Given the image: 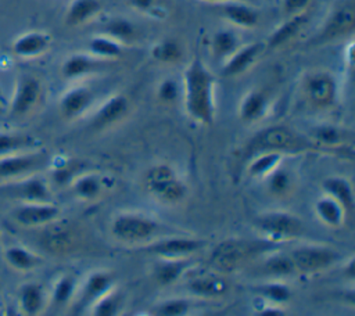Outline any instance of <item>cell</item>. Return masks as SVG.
<instances>
[{
    "mask_svg": "<svg viewBox=\"0 0 355 316\" xmlns=\"http://www.w3.org/2000/svg\"><path fill=\"white\" fill-rule=\"evenodd\" d=\"M184 103L196 121L212 123L214 76L200 58H194L184 72Z\"/></svg>",
    "mask_w": 355,
    "mask_h": 316,
    "instance_id": "obj_1",
    "label": "cell"
},
{
    "mask_svg": "<svg viewBox=\"0 0 355 316\" xmlns=\"http://www.w3.org/2000/svg\"><path fill=\"white\" fill-rule=\"evenodd\" d=\"M148 190L159 200L175 202L184 197L186 187L168 165H157L147 172Z\"/></svg>",
    "mask_w": 355,
    "mask_h": 316,
    "instance_id": "obj_2",
    "label": "cell"
},
{
    "mask_svg": "<svg viewBox=\"0 0 355 316\" xmlns=\"http://www.w3.org/2000/svg\"><path fill=\"white\" fill-rule=\"evenodd\" d=\"M47 161L43 151L28 150L0 157V179L12 180L28 176L42 168Z\"/></svg>",
    "mask_w": 355,
    "mask_h": 316,
    "instance_id": "obj_3",
    "label": "cell"
},
{
    "mask_svg": "<svg viewBox=\"0 0 355 316\" xmlns=\"http://www.w3.org/2000/svg\"><path fill=\"white\" fill-rule=\"evenodd\" d=\"M42 96V85L32 75H21L15 80V87L10 100L11 116L19 118L29 114Z\"/></svg>",
    "mask_w": 355,
    "mask_h": 316,
    "instance_id": "obj_4",
    "label": "cell"
},
{
    "mask_svg": "<svg viewBox=\"0 0 355 316\" xmlns=\"http://www.w3.org/2000/svg\"><path fill=\"white\" fill-rule=\"evenodd\" d=\"M157 230V223L140 215H121L112 222V234L122 241H143Z\"/></svg>",
    "mask_w": 355,
    "mask_h": 316,
    "instance_id": "obj_5",
    "label": "cell"
},
{
    "mask_svg": "<svg viewBox=\"0 0 355 316\" xmlns=\"http://www.w3.org/2000/svg\"><path fill=\"white\" fill-rule=\"evenodd\" d=\"M337 259V252L327 247L305 245L293 251L291 261L294 267L301 272L312 273L330 266Z\"/></svg>",
    "mask_w": 355,
    "mask_h": 316,
    "instance_id": "obj_6",
    "label": "cell"
},
{
    "mask_svg": "<svg viewBox=\"0 0 355 316\" xmlns=\"http://www.w3.org/2000/svg\"><path fill=\"white\" fill-rule=\"evenodd\" d=\"M298 146L294 134L284 128H269L259 132L248 144L250 154H261L265 151L293 150Z\"/></svg>",
    "mask_w": 355,
    "mask_h": 316,
    "instance_id": "obj_7",
    "label": "cell"
},
{
    "mask_svg": "<svg viewBox=\"0 0 355 316\" xmlns=\"http://www.w3.org/2000/svg\"><path fill=\"white\" fill-rule=\"evenodd\" d=\"M355 24V7L351 0L337 4L329 14L322 32L319 35L320 40H331L343 36L354 29Z\"/></svg>",
    "mask_w": 355,
    "mask_h": 316,
    "instance_id": "obj_8",
    "label": "cell"
},
{
    "mask_svg": "<svg viewBox=\"0 0 355 316\" xmlns=\"http://www.w3.org/2000/svg\"><path fill=\"white\" fill-rule=\"evenodd\" d=\"M304 91L311 104L320 108L329 107L336 100V80L327 72H313L306 76Z\"/></svg>",
    "mask_w": 355,
    "mask_h": 316,
    "instance_id": "obj_9",
    "label": "cell"
},
{
    "mask_svg": "<svg viewBox=\"0 0 355 316\" xmlns=\"http://www.w3.org/2000/svg\"><path fill=\"white\" fill-rule=\"evenodd\" d=\"M6 193L24 202H49L50 188L46 180L36 175H28L21 177L12 184H6Z\"/></svg>",
    "mask_w": 355,
    "mask_h": 316,
    "instance_id": "obj_10",
    "label": "cell"
},
{
    "mask_svg": "<svg viewBox=\"0 0 355 316\" xmlns=\"http://www.w3.org/2000/svg\"><path fill=\"white\" fill-rule=\"evenodd\" d=\"M60 215L57 205L50 202H24L14 212V220L24 227H36L55 220Z\"/></svg>",
    "mask_w": 355,
    "mask_h": 316,
    "instance_id": "obj_11",
    "label": "cell"
},
{
    "mask_svg": "<svg viewBox=\"0 0 355 316\" xmlns=\"http://www.w3.org/2000/svg\"><path fill=\"white\" fill-rule=\"evenodd\" d=\"M257 226L273 238L293 237L301 231V222L295 216L283 212H272L259 216Z\"/></svg>",
    "mask_w": 355,
    "mask_h": 316,
    "instance_id": "obj_12",
    "label": "cell"
},
{
    "mask_svg": "<svg viewBox=\"0 0 355 316\" xmlns=\"http://www.w3.org/2000/svg\"><path fill=\"white\" fill-rule=\"evenodd\" d=\"M51 37L49 33L42 30H29L14 39L11 50L17 57L35 58L47 51L50 47Z\"/></svg>",
    "mask_w": 355,
    "mask_h": 316,
    "instance_id": "obj_13",
    "label": "cell"
},
{
    "mask_svg": "<svg viewBox=\"0 0 355 316\" xmlns=\"http://www.w3.org/2000/svg\"><path fill=\"white\" fill-rule=\"evenodd\" d=\"M18 308L28 316L39 315L46 306V291L37 283H25L18 290Z\"/></svg>",
    "mask_w": 355,
    "mask_h": 316,
    "instance_id": "obj_14",
    "label": "cell"
},
{
    "mask_svg": "<svg viewBox=\"0 0 355 316\" xmlns=\"http://www.w3.org/2000/svg\"><path fill=\"white\" fill-rule=\"evenodd\" d=\"M93 101V93L90 89L76 86L69 89L60 98V109L65 118L79 116Z\"/></svg>",
    "mask_w": 355,
    "mask_h": 316,
    "instance_id": "obj_15",
    "label": "cell"
},
{
    "mask_svg": "<svg viewBox=\"0 0 355 316\" xmlns=\"http://www.w3.org/2000/svg\"><path fill=\"white\" fill-rule=\"evenodd\" d=\"M201 245H202V241L196 238L172 237V238H166L153 244L150 247V251L165 258H176L186 254H191L198 248H201Z\"/></svg>",
    "mask_w": 355,
    "mask_h": 316,
    "instance_id": "obj_16",
    "label": "cell"
},
{
    "mask_svg": "<svg viewBox=\"0 0 355 316\" xmlns=\"http://www.w3.org/2000/svg\"><path fill=\"white\" fill-rule=\"evenodd\" d=\"M259 53H261L259 43H251L241 49H237L233 54L229 55V60L222 69V73L225 76H236L243 73L254 64Z\"/></svg>",
    "mask_w": 355,
    "mask_h": 316,
    "instance_id": "obj_17",
    "label": "cell"
},
{
    "mask_svg": "<svg viewBox=\"0 0 355 316\" xmlns=\"http://www.w3.org/2000/svg\"><path fill=\"white\" fill-rule=\"evenodd\" d=\"M308 21V14L305 11L293 14L287 21H284L280 26H277L272 35L269 36L268 46L270 49H277L287 42H290L306 24Z\"/></svg>",
    "mask_w": 355,
    "mask_h": 316,
    "instance_id": "obj_18",
    "label": "cell"
},
{
    "mask_svg": "<svg viewBox=\"0 0 355 316\" xmlns=\"http://www.w3.org/2000/svg\"><path fill=\"white\" fill-rule=\"evenodd\" d=\"M128 107H129V103L125 96L116 94L110 97L94 115L93 125L96 128H104L107 125H111L119 121L126 114Z\"/></svg>",
    "mask_w": 355,
    "mask_h": 316,
    "instance_id": "obj_19",
    "label": "cell"
},
{
    "mask_svg": "<svg viewBox=\"0 0 355 316\" xmlns=\"http://www.w3.org/2000/svg\"><path fill=\"white\" fill-rule=\"evenodd\" d=\"M245 252L247 249L243 244L234 240H229L216 247L212 255V262L222 270H232L240 263Z\"/></svg>",
    "mask_w": 355,
    "mask_h": 316,
    "instance_id": "obj_20",
    "label": "cell"
},
{
    "mask_svg": "<svg viewBox=\"0 0 355 316\" xmlns=\"http://www.w3.org/2000/svg\"><path fill=\"white\" fill-rule=\"evenodd\" d=\"M4 261L10 267L19 272H28L42 263V258L22 245H10L4 249Z\"/></svg>",
    "mask_w": 355,
    "mask_h": 316,
    "instance_id": "obj_21",
    "label": "cell"
},
{
    "mask_svg": "<svg viewBox=\"0 0 355 316\" xmlns=\"http://www.w3.org/2000/svg\"><path fill=\"white\" fill-rule=\"evenodd\" d=\"M222 12L226 19L233 22L234 25L243 28H252L258 24V12L252 7L237 3L234 0L226 1L222 7Z\"/></svg>",
    "mask_w": 355,
    "mask_h": 316,
    "instance_id": "obj_22",
    "label": "cell"
},
{
    "mask_svg": "<svg viewBox=\"0 0 355 316\" xmlns=\"http://www.w3.org/2000/svg\"><path fill=\"white\" fill-rule=\"evenodd\" d=\"M101 10L98 0H72L65 12V24L71 26L82 25Z\"/></svg>",
    "mask_w": 355,
    "mask_h": 316,
    "instance_id": "obj_23",
    "label": "cell"
},
{
    "mask_svg": "<svg viewBox=\"0 0 355 316\" xmlns=\"http://www.w3.org/2000/svg\"><path fill=\"white\" fill-rule=\"evenodd\" d=\"M323 188L329 194V197L336 200L344 208V211L354 209L355 200H354L352 187L345 179L329 177L323 182Z\"/></svg>",
    "mask_w": 355,
    "mask_h": 316,
    "instance_id": "obj_24",
    "label": "cell"
},
{
    "mask_svg": "<svg viewBox=\"0 0 355 316\" xmlns=\"http://www.w3.org/2000/svg\"><path fill=\"white\" fill-rule=\"evenodd\" d=\"M36 140L24 133L0 132V157L35 150Z\"/></svg>",
    "mask_w": 355,
    "mask_h": 316,
    "instance_id": "obj_25",
    "label": "cell"
},
{
    "mask_svg": "<svg viewBox=\"0 0 355 316\" xmlns=\"http://www.w3.org/2000/svg\"><path fill=\"white\" fill-rule=\"evenodd\" d=\"M96 62L86 54H72L61 65V73L65 79H76L93 72Z\"/></svg>",
    "mask_w": 355,
    "mask_h": 316,
    "instance_id": "obj_26",
    "label": "cell"
},
{
    "mask_svg": "<svg viewBox=\"0 0 355 316\" xmlns=\"http://www.w3.org/2000/svg\"><path fill=\"white\" fill-rule=\"evenodd\" d=\"M111 277L105 273H93L85 287H83V292H82V301L85 304L90 302V301H94V299H98L100 297H103L104 294H107V291L110 290L111 287Z\"/></svg>",
    "mask_w": 355,
    "mask_h": 316,
    "instance_id": "obj_27",
    "label": "cell"
},
{
    "mask_svg": "<svg viewBox=\"0 0 355 316\" xmlns=\"http://www.w3.org/2000/svg\"><path fill=\"white\" fill-rule=\"evenodd\" d=\"M266 97L261 91H250L241 101L240 115L244 121H254L259 118L266 109Z\"/></svg>",
    "mask_w": 355,
    "mask_h": 316,
    "instance_id": "obj_28",
    "label": "cell"
},
{
    "mask_svg": "<svg viewBox=\"0 0 355 316\" xmlns=\"http://www.w3.org/2000/svg\"><path fill=\"white\" fill-rule=\"evenodd\" d=\"M316 213L324 223L330 226H338L344 218V208L331 197L322 198L316 202Z\"/></svg>",
    "mask_w": 355,
    "mask_h": 316,
    "instance_id": "obj_29",
    "label": "cell"
},
{
    "mask_svg": "<svg viewBox=\"0 0 355 316\" xmlns=\"http://www.w3.org/2000/svg\"><path fill=\"white\" fill-rule=\"evenodd\" d=\"M89 50L93 55L101 58H115L122 53L119 42L110 36H96L89 42Z\"/></svg>",
    "mask_w": 355,
    "mask_h": 316,
    "instance_id": "obj_30",
    "label": "cell"
},
{
    "mask_svg": "<svg viewBox=\"0 0 355 316\" xmlns=\"http://www.w3.org/2000/svg\"><path fill=\"white\" fill-rule=\"evenodd\" d=\"M105 33L116 42H129L136 35L135 25L126 18H112L104 26Z\"/></svg>",
    "mask_w": 355,
    "mask_h": 316,
    "instance_id": "obj_31",
    "label": "cell"
},
{
    "mask_svg": "<svg viewBox=\"0 0 355 316\" xmlns=\"http://www.w3.org/2000/svg\"><path fill=\"white\" fill-rule=\"evenodd\" d=\"M237 44H239L237 36L230 30L216 32L211 42L212 53L219 58L229 57L230 54H233L237 50Z\"/></svg>",
    "mask_w": 355,
    "mask_h": 316,
    "instance_id": "obj_32",
    "label": "cell"
},
{
    "mask_svg": "<svg viewBox=\"0 0 355 316\" xmlns=\"http://www.w3.org/2000/svg\"><path fill=\"white\" fill-rule=\"evenodd\" d=\"M189 288L196 295H204V297H218L225 292L226 284L215 277H200L194 279Z\"/></svg>",
    "mask_w": 355,
    "mask_h": 316,
    "instance_id": "obj_33",
    "label": "cell"
},
{
    "mask_svg": "<svg viewBox=\"0 0 355 316\" xmlns=\"http://www.w3.org/2000/svg\"><path fill=\"white\" fill-rule=\"evenodd\" d=\"M187 266L186 261H165L155 269V279L159 284L168 286L179 279L183 273L184 267Z\"/></svg>",
    "mask_w": 355,
    "mask_h": 316,
    "instance_id": "obj_34",
    "label": "cell"
},
{
    "mask_svg": "<svg viewBox=\"0 0 355 316\" xmlns=\"http://www.w3.org/2000/svg\"><path fill=\"white\" fill-rule=\"evenodd\" d=\"M75 286H76L75 279L72 276H68V274L61 276L53 287V292H51L53 304L57 306L67 305L75 292Z\"/></svg>",
    "mask_w": 355,
    "mask_h": 316,
    "instance_id": "obj_35",
    "label": "cell"
},
{
    "mask_svg": "<svg viewBox=\"0 0 355 316\" xmlns=\"http://www.w3.org/2000/svg\"><path fill=\"white\" fill-rule=\"evenodd\" d=\"M151 55L159 62L171 64L182 57V49L175 40H162L153 47Z\"/></svg>",
    "mask_w": 355,
    "mask_h": 316,
    "instance_id": "obj_36",
    "label": "cell"
},
{
    "mask_svg": "<svg viewBox=\"0 0 355 316\" xmlns=\"http://www.w3.org/2000/svg\"><path fill=\"white\" fill-rule=\"evenodd\" d=\"M73 191L78 197L85 198V200H92L98 195L101 190V182L97 176L94 175H85L76 179L73 183Z\"/></svg>",
    "mask_w": 355,
    "mask_h": 316,
    "instance_id": "obj_37",
    "label": "cell"
},
{
    "mask_svg": "<svg viewBox=\"0 0 355 316\" xmlns=\"http://www.w3.org/2000/svg\"><path fill=\"white\" fill-rule=\"evenodd\" d=\"M280 161V154L277 151H265L258 154L255 159L250 164L248 172L254 176H262L265 173H269L276 164Z\"/></svg>",
    "mask_w": 355,
    "mask_h": 316,
    "instance_id": "obj_38",
    "label": "cell"
},
{
    "mask_svg": "<svg viewBox=\"0 0 355 316\" xmlns=\"http://www.w3.org/2000/svg\"><path fill=\"white\" fill-rule=\"evenodd\" d=\"M189 308L190 305L186 299L176 298V299L165 301L161 305H158L154 313L159 316H180V315H184L189 310Z\"/></svg>",
    "mask_w": 355,
    "mask_h": 316,
    "instance_id": "obj_39",
    "label": "cell"
},
{
    "mask_svg": "<svg viewBox=\"0 0 355 316\" xmlns=\"http://www.w3.org/2000/svg\"><path fill=\"white\" fill-rule=\"evenodd\" d=\"M313 137L316 139V141H319L320 144L324 146H336L341 143L343 139V132L334 126L330 125H323L319 126L313 130Z\"/></svg>",
    "mask_w": 355,
    "mask_h": 316,
    "instance_id": "obj_40",
    "label": "cell"
},
{
    "mask_svg": "<svg viewBox=\"0 0 355 316\" xmlns=\"http://www.w3.org/2000/svg\"><path fill=\"white\" fill-rule=\"evenodd\" d=\"M294 269L295 267H294L291 258H288L286 255H275L266 262V270L273 274H279V276L288 274Z\"/></svg>",
    "mask_w": 355,
    "mask_h": 316,
    "instance_id": "obj_41",
    "label": "cell"
},
{
    "mask_svg": "<svg viewBox=\"0 0 355 316\" xmlns=\"http://www.w3.org/2000/svg\"><path fill=\"white\" fill-rule=\"evenodd\" d=\"M119 297L118 295H103L98 298V302L94 308V315L97 316H112L119 309Z\"/></svg>",
    "mask_w": 355,
    "mask_h": 316,
    "instance_id": "obj_42",
    "label": "cell"
},
{
    "mask_svg": "<svg viewBox=\"0 0 355 316\" xmlns=\"http://www.w3.org/2000/svg\"><path fill=\"white\" fill-rule=\"evenodd\" d=\"M290 187V175L284 169H276L269 176V190L275 194H283Z\"/></svg>",
    "mask_w": 355,
    "mask_h": 316,
    "instance_id": "obj_43",
    "label": "cell"
},
{
    "mask_svg": "<svg viewBox=\"0 0 355 316\" xmlns=\"http://www.w3.org/2000/svg\"><path fill=\"white\" fill-rule=\"evenodd\" d=\"M262 292L265 297H268L270 301L282 304L290 299L291 297V291L288 290V287H286L284 284H279V283H273V284H266L262 288Z\"/></svg>",
    "mask_w": 355,
    "mask_h": 316,
    "instance_id": "obj_44",
    "label": "cell"
},
{
    "mask_svg": "<svg viewBox=\"0 0 355 316\" xmlns=\"http://www.w3.org/2000/svg\"><path fill=\"white\" fill-rule=\"evenodd\" d=\"M158 98L164 103H172L176 100L178 94H179V89H178V83L173 79H165L159 83L158 86Z\"/></svg>",
    "mask_w": 355,
    "mask_h": 316,
    "instance_id": "obj_45",
    "label": "cell"
},
{
    "mask_svg": "<svg viewBox=\"0 0 355 316\" xmlns=\"http://www.w3.org/2000/svg\"><path fill=\"white\" fill-rule=\"evenodd\" d=\"M311 0H283V8L288 14H297L305 11Z\"/></svg>",
    "mask_w": 355,
    "mask_h": 316,
    "instance_id": "obj_46",
    "label": "cell"
},
{
    "mask_svg": "<svg viewBox=\"0 0 355 316\" xmlns=\"http://www.w3.org/2000/svg\"><path fill=\"white\" fill-rule=\"evenodd\" d=\"M73 175V170L69 168V166H60L54 170L53 176H54V180L58 183V184H65L71 180Z\"/></svg>",
    "mask_w": 355,
    "mask_h": 316,
    "instance_id": "obj_47",
    "label": "cell"
},
{
    "mask_svg": "<svg viewBox=\"0 0 355 316\" xmlns=\"http://www.w3.org/2000/svg\"><path fill=\"white\" fill-rule=\"evenodd\" d=\"M132 6L140 11H146L150 10L154 4V0H130Z\"/></svg>",
    "mask_w": 355,
    "mask_h": 316,
    "instance_id": "obj_48",
    "label": "cell"
},
{
    "mask_svg": "<svg viewBox=\"0 0 355 316\" xmlns=\"http://www.w3.org/2000/svg\"><path fill=\"white\" fill-rule=\"evenodd\" d=\"M261 315H263V316H269V315L277 316V315H283V312L275 308V309H265V310H262V312H261Z\"/></svg>",
    "mask_w": 355,
    "mask_h": 316,
    "instance_id": "obj_49",
    "label": "cell"
},
{
    "mask_svg": "<svg viewBox=\"0 0 355 316\" xmlns=\"http://www.w3.org/2000/svg\"><path fill=\"white\" fill-rule=\"evenodd\" d=\"M345 272L348 273V276H349L351 279H354V274H355V272H354V261H351V262L348 263V269H347Z\"/></svg>",
    "mask_w": 355,
    "mask_h": 316,
    "instance_id": "obj_50",
    "label": "cell"
},
{
    "mask_svg": "<svg viewBox=\"0 0 355 316\" xmlns=\"http://www.w3.org/2000/svg\"><path fill=\"white\" fill-rule=\"evenodd\" d=\"M205 1H232V0H205Z\"/></svg>",
    "mask_w": 355,
    "mask_h": 316,
    "instance_id": "obj_51",
    "label": "cell"
}]
</instances>
